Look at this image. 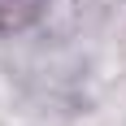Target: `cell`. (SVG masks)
<instances>
[{"label":"cell","instance_id":"cell-1","mask_svg":"<svg viewBox=\"0 0 126 126\" xmlns=\"http://www.w3.org/2000/svg\"><path fill=\"white\" fill-rule=\"evenodd\" d=\"M39 0H0V35L4 31H22V26H31L39 17Z\"/></svg>","mask_w":126,"mask_h":126}]
</instances>
